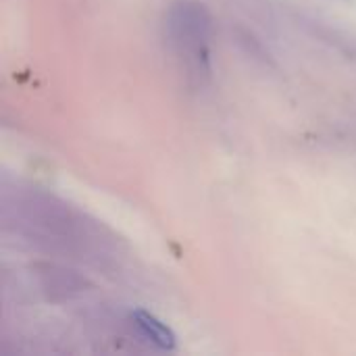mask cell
Segmentation results:
<instances>
[{
	"label": "cell",
	"instance_id": "obj_2",
	"mask_svg": "<svg viewBox=\"0 0 356 356\" xmlns=\"http://www.w3.org/2000/svg\"><path fill=\"white\" fill-rule=\"evenodd\" d=\"M129 317L144 340H148L150 344H154L161 350H175V334L171 332L169 325H165L152 313H148L144 309H136V311H131Z\"/></svg>",
	"mask_w": 356,
	"mask_h": 356
},
{
	"label": "cell",
	"instance_id": "obj_3",
	"mask_svg": "<svg viewBox=\"0 0 356 356\" xmlns=\"http://www.w3.org/2000/svg\"><path fill=\"white\" fill-rule=\"evenodd\" d=\"M344 2H350V4H355L356 0H344Z\"/></svg>",
	"mask_w": 356,
	"mask_h": 356
},
{
	"label": "cell",
	"instance_id": "obj_1",
	"mask_svg": "<svg viewBox=\"0 0 356 356\" xmlns=\"http://www.w3.org/2000/svg\"><path fill=\"white\" fill-rule=\"evenodd\" d=\"M165 40L186 81L200 90L213 77V15L200 0H175L163 19Z\"/></svg>",
	"mask_w": 356,
	"mask_h": 356
}]
</instances>
